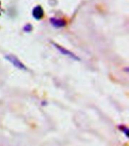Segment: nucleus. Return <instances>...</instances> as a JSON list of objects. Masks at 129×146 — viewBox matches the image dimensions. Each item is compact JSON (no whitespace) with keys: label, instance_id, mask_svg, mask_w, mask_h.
Masks as SVG:
<instances>
[{"label":"nucleus","instance_id":"nucleus-6","mask_svg":"<svg viewBox=\"0 0 129 146\" xmlns=\"http://www.w3.org/2000/svg\"><path fill=\"white\" fill-rule=\"evenodd\" d=\"M23 29H24V31H25L26 33H30V32H31L32 30H33V26H32L30 24H27L24 27V28Z\"/></svg>","mask_w":129,"mask_h":146},{"label":"nucleus","instance_id":"nucleus-3","mask_svg":"<svg viewBox=\"0 0 129 146\" xmlns=\"http://www.w3.org/2000/svg\"><path fill=\"white\" fill-rule=\"evenodd\" d=\"M32 15H33V18L36 21L42 20L45 15V11H44L43 8L40 5H36L32 10Z\"/></svg>","mask_w":129,"mask_h":146},{"label":"nucleus","instance_id":"nucleus-4","mask_svg":"<svg viewBox=\"0 0 129 146\" xmlns=\"http://www.w3.org/2000/svg\"><path fill=\"white\" fill-rule=\"evenodd\" d=\"M50 23L55 28H63L64 27L66 26L67 22L64 18H55V17H52L50 18Z\"/></svg>","mask_w":129,"mask_h":146},{"label":"nucleus","instance_id":"nucleus-1","mask_svg":"<svg viewBox=\"0 0 129 146\" xmlns=\"http://www.w3.org/2000/svg\"><path fill=\"white\" fill-rule=\"evenodd\" d=\"M52 46H54L61 54H62V55H64V56L68 57L69 58L72 59V60H74V61H80L79 57L77 56L76 54H74L72 52H71V51L67 49V48H66L64 46H61L59 44L55 43V42H52Z\"/></svg>","mask_w":129,"mask_h":146},{"label":"nucleus","instance_id":"nucleus-2","mask_svg":"<svg viewBox=\"0 0 129 146\" xmlns=\"http://www.w3.org/2000/svg\"><path fill=\"white\" fill-rule=\"evenodd\" d=\"M5 58L9 62H10L14 68H18V70H24V71L27 70V68L25 66V64L15 55H6L5 56Z\"/></svg>","mask_w":129,"mask_h":146},{"label":"nucleus","instance_id":"nucleus-5","mask_svg":"<svg viewBox=\"0 0 129 146\" xmlns=\"http://www.w3.org/2000/svg\"><path fill=\"white\" fill-rule=\"evenodd\" d=\"M118 129L120 131L121 133H123L124 135L126 136V137H128V128L127 126H125V125H119L118 127Z\"/></svg>","mask_w":129,"mask_h":146}]
</instances>
